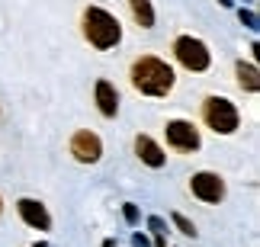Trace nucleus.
Instances as JSON below:
<instances>
[{
  "instance_id": "f257e3e1",
  "label": "nucleus",
  "mask_w": 260,
  "mask_h": 247,
  "mask_svg": "<svg viewBox=\"0 0 260 247\" xmlns=\"http://www.w3.org/2000/svg\"><path fill=\"white\" fill-rule=\"evenodd\" d=\"M174 67L154 55H142L132 64V87L145 96H167L174 90Z\"/></svg>"
},
{
  "instance_id": "f03ea898",
  "label": "nucleus",
  "mask_w": 260,
  "mask_h": 247,
  "mask_svg": "<svg viewBox=\"0 0 260 247\" xmlns=\"http://www.w3.org/2000/svg\"><path fill=\"white\" fill-rule=\"evenodd\" d=\"M84 36H87V42L93 48L106 52V48L119 45V39H122V23L103 7H87L84 10Z\"/></svg>"
},
{
  "instance_id": "7ed1b4c3",
  "label": "nucleus",
  "mask_w": 260,
  "mask_h": 247,
  "mask_svg": "<svg viewBox=\"0 0 260 247\" xmlns=\"http://www.w3.org/2000/svg\"><path fill=\"white\" fill-rule=\"evenodd\" d=\"M203 119L215 135H232V132H238V125H241V116H238L235 103L225 100V96H206Z\"/></svg>"
},
{
  "instance_id": "20e7f679",
  "label": "nucleus",
  "mask_w": 260,
  "mask_h": 247,
  "mask_svg": "<svg viewBox=\"0 0 260 247\" xmlns=\"http://www.w3.org/2000/svg\"><path fill=\"white\" fill-rule=\"evenodd\" d=\"M174 55L186 71H206V67L212 64V55H209L206 42H199L193 36H180L174 42Z\"/></svg>"
},
{
  "instance_id": "39448f33",
  "label": "nucleus",
  "mask_w": 260,
  "mask_h": 247,
  "mask_svg": "<svg viewBox=\"0 0 260 247\" xmlns=\"http://www.w3.org/2000/svg\"><path fill=\"white\" fill-rule=\"evenodd\" d=\"M189 190H193L196 199H203V202H222L225 199V183H222V177L212 173V170H199L193 173V180H189Z\"/></svg>"
},
{
  "instance_id": "423d86ee",
  "label": "nucleus",
  "mask_w": 260,
  "mask_h": 247,
  "mask_svg": "<svg viewBox=\"0 0 260 247\" xmlns=\"http://www.w3.org/2000/svg\"><path fill=\"white\" fill-rule=\"evenodd\" d=\"M164 135H167V145L174 151H196L199 148V128L186 119H171L164 128Z\"/></svg>"
},
{
  "instance_id": "0eeeda50",
  "label": "nucleus",
  "mask_w": 260,
  "mask_h": 247,
  "mask_svg": "<svg viewBox=\"0 0 260 247\" xmlns=\"http://www.w3.org/2000/svg\"><path fill=\"white\" fill-rule=\"evenodd\" d=\"M71 154L81 164H96L100 154H103V142H100V135H93L90 128H81V132H74V138H71Z\"/></svg>"
},
{
  "instance_id": "6e6552de",
  "label": "nucleus",
  "mask_w": 260,
  "mask_h": 247,
  "mask_svg": "<svg viewBox=\"0 0 260 247\" xmlns=\"http://www.w3.org/2000/svg\"><path fill=\"white\" fill-rule=\"evenodd\" d=\"M16 212H19V219H23L29 228H36V231H48V228H52V215H48V209L39 199H19Z\"/></svg>"
},
{
  "instance_id": "1a4fd4ad",
  "label": "nucleus",
  "mask_w": 260,
  "mask_h": 247,
  "mask_svg": "<svg viewBox=\"0 0 260 247\" xmlns=\"http://www.w3.org/2000/svg\"><path fill=\"white\" fill-rule=\"evenodd\" d=\"M135 151H138V157H142L148 167H164V161H167V154L161 151V145H157L154 138H148V135L135 138Z\"/></svg>"
},
{
  "instance_id": "9d476101",
  "label": "nucleus",
  "mask_w": 260,
  "mask_h": 247,
  "mask_svg": "<svg viewBox=\"0 0 260 247\" xmlns=\"http://www.w3.org/2000/svg\"><path fill=\"white\" fill-rule=\"evenodd\" d=\"M96 106H100V113H103L106 119H113L119 113V93H116V87L109 81H96Z\"/></svg>"
},
{
  "instance_id": "9b49d317",
  "label": "nucleus",
  "mask_w": 260,
  "mask_h": 247,
  "mask_svg": "<svg viewBox=\"0 0 260 247\" xmlns=\"http://www.w3.org/2000/svg\"><path fill=\"white\" fill-rule=\"evenodd\" d=\"M128 7H132V16H135V23L142 26V29H151L154 26V7H151V0H128Z\"/></svg>"
},
{
  "instance_id": "f8f14e48",
  "label": "nucleus",
  "mask_w": 260,
  "mask_h": 247,
  "mask_svg": "<svg viewBox=\"0 0 260 247\" xmlns=\"http://www.w3.org/2000/svg\"><path fill=\"white\" fill-rule=\"evenodd\" d=\"M235 71H238V84H241L244 90H251V93H257V90H260V71H257L254 64H244V61H238V67H235Z\"/></svg>"
},
{
  "instance_id": "ddd939ff",
  "label": "nucleus",
  "mask_w": 260,
  "mask_h": 247,
  "mask_svg": "<svg viewBox=\"0 0 260 247\" xmlns=\"http://www.w3.org/2000/svg\"><path fill=\"white\" fill-rule=\"evenodd\" d=\"M174 225H177V228L183 231V234H189V238H196V225L189 222V219H183V215H180V212L174 215Z\"/></svg>"
},
{
  "instance_id": "4468645a",
  "label": "nucleus",
  "mask_w": 260,
  "mask_h": 247,
  "mask_svg": "<svg viewBox=\"0 0 260 247\" xmlns=\"http://www.w3.org/2000/svg\"><path fill=\"white\" fill-rule=\"evenodd\" d=\"M241 23L247 29H257V13H251V10H241Z\"/></svg>"
},
{
  "instance_id": "2eb2a0df",
  "label": "nucleus",
  "mask_w": 260,
  "mask_h": 247,
  "mask_svg": "<svg viewBox=\"0 0 260 247\" xmlns=\"http://www.w3.org/2000/svg\"><path fill=\"white\" fill-rule=\"evenodd\" d=\"M151 228L157 231V241H154V244H157V247H164V238H161V234H164V222H161V219H151Z\"/></svg>"
},
{
  "instance_id": "dca6fc26",
  "label": "nucleus",
  "mask_w": 260,
  "mask_h": 247,
  "mask_svg": "<svg viewBox=\"0 0 260 247\" xmlns=\"http://www.w3.org/2000/svg\"><path fill=\"white\" fill-rule=\"evenodd\" d=\"M125 219H128V222H135V219H138V212H135V205H132V202H125Z\"/></svg>"
},
{
  "instance_id": "f3484780",
  "label": "nucleus",
  "mask_w": 260,
  "mask_h": 247,
  "mask_svg": "<svg viewBox=\"0 0 260 247\" xmlns=\"http://www.w3.org/2000/svg\"><path fill=\"white\" fill-rule=\"evenodd\" d=\"M218 4H222V7H232V0H218Z\"/></svg>"
},
{
  "instance_id": "a211bd4d",
  "label": "nucleus",
  "mask_w": 260,
  "mask_h": 247,
  "mask_svg": "<svg viewBox=\"0 0 260 247\" xmlns=\"http://www.w3.org/2000/svg\"><path fill=\"white\" fill-rule=\"evenodd\" d=\"M0 212H4V199H0Z\"/></svg>"
},
{
  "instance_id": "6ab92c4d",
  "label": "nucleus",
  "mask_w": 260,
  "mask_h": 247,
  "mask_svg": "<svg viewBox=\"0 0 260 247\" xmlns=\"http://www.w3.org/2000/svg\"><path fill=\"white\" fill-rule=\"evenodd\" d=\"M103 247H113V244H103Z\"/></svg>"
}]
</instances>
